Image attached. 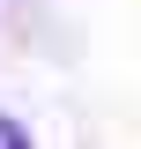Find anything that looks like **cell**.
Wrapping results in <instances>:
<instances>
[{
	"label": "cell",
	"instance_id": "6da1fadb",
	"mask_svg": "<svg viewBox=\"0 0 141 149\" xmlns=\"http://www.w3.org/2000/svg\"><path fill=\"white\" fill-rule=\"evenodd\" d=\"M0 149H30V134H22L15 119H0Z\"/></svg>",
	"mask_w": 141,
	"mask_h": 149
}]
</instances>
